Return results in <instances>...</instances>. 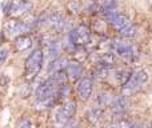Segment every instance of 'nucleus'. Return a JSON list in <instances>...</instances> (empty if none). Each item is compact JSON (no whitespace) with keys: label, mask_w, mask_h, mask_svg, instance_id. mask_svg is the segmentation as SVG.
<instances>
[{"label":"nucleus","mask_w":152,"mask_h":128,"mask_svg":"<svg viewBox=\"0 0 152 128\" xmlns=\"http://www.w3.org/2000/svg\"><path fill=\"white\" fill-rule=\"evenodd\" d=\"M44 60V51L42 48H36L31 52V55L26 59L24 63V78L27 81H32L42 69V64Z\"/></svg>","instance_id":"obj_1"},{"label":"nucleus","mask_w":152,"mask_h":128,"mask_svg":"<svg viewBox=\"0 0 152 128\" xmlns=\"http://www.w3.org/2000/svg\"><path fill=\"white\" fill-rule=\"evenodd\" d=\"M91 39V31L87 26L81 24V26L76 27L71 29L67 35V47L71 50H76L79 47H83Z\"/></svg>","instance_id":"obj_2"},{"label":"nucleus","mask_w":152,"mask_h":128,"mask_svg":"<svg viewBox=\"0 0 152 128\" xmlns=\"http://www.w3.org/2000/svg\"><path fill=\"white\" fill-rule=\"evenodd\" d=\"M147 80H148V73L144 69L132 72V76L129 78V80L121 87V92H123L124 96H129L134 92H136Z\"/></svg>","instance_id":"obj_3"},{"label":"nucleus","mask_w":152,"mask_h":128,"mask_svg":"<svg viewBox=\"0 0 152 128\" xmlns=\"http://www.w3.org/2000/svg\"><path fill=\"white\" fill-rule=\"evenodd\" d=\"M58 89L59 87L48 78L45 81L39 84V87L36 88L37 100H47V99H51V97H55L58 95Z\"/></svg>","instance_id":"obj_4"},{"label":"nucleus","mask_w":152,"mask_h":128,"mask_svg":"<svg viewBox=\"0 0 152 128\" xmlns=\"http://www.w3.org/2000/svg\"><path fill=\"white\" fill-rule=\"evenodd\" d=\"M110 47L113 53L119 55L120 58L126 59V60H132L134 59V47L129 43L124 42V40H115L110 44Z\"/></svg>","instance_id":"obj_5"},{"label":"nucleus","mask_w":152,"mask_h":128,"mask_svg":"<svg viewBox=\"0 0 152 128\" xmlns=\"http://www.w3.org/2000/svg\"><path fill=\"white\" fill-rule=\"evenodd\" d=\"M92 89H94V80L88 76H84L77 81V87H76V92L80 100L86 102L89 99L92 95Z\"/></svg>","instance_id":"obj_6"},{"label":"nucleus","mask_w":152,"mask_h":128,"mask_svg":"<svg viewBox=\"0 0 152 128\" xmlns=\"http://www.w3.org/2000/svg\"><path fill=\"white\" fill-rule=\"evenodd\" d=\"M129 105V102L127 99V96L124 95H120V96H115V100H113L112 105H111V111H112V115L116 116V118H120L126 113L127 108Z\"/></svg>","instance_id":"obj_7"},{"label":"nucleus","mask_w":152,"mask_h":128,"mask_svg":"<svg viewBox=\"0 0 152 128\" xmlns=\"http://www.w3.org/2000/svg\"><path fill=\"white\" fill-rule=\"evenodd\" d=\"M31 10H32L31 1H21V0L10 1V15L19 16L23 15V13H29Z\"/></svg>","instance_id":"obj_8"},{"label":"nucleus","mask_w":152,"mask_h":128,"mask_svg":"<svg viewBox=\"0 0 152 128\" xmlns=\"http://www.w3.org/2000/svg\"><path fill=\"white\" fill-rule=\"evenodd\" d=\"M52 124L58 128H63L67 126V123L69 121V119L67 118V115L64 113L63 105H56L52 111V116H51Z\"/></svg>","instance_id":"obj_9"},{"label":"nucleus","mask_w":152,"mask_h":128,"mask_svg":"<svg viewBox=\"0 0 152 128\" xmlns=\"http://www.w3.org/2000/svg\"><path fill=\"white\" fill-rule=\"evenodd\" d=\"M66 73L69 80H72V81L80 80L81 75H83L81 63H79V61H76V60H68V64H67V68H66Z\"/></svg>","instance_id":"obj_10"},{"label":"nucleus","mask_w":152,"mask_h":128,"mask_svg":"<svg viewBox=\"0 0 152 128\" xmlns=\"http://www.w3.org/2000/svg\"><path fill=\"white\" fill-rule=\"evenodd\" d=\"M47 24L50 27H52L55 31H63L64 27H66V18L63 16V13L53 11V12H50Z\"/></svg>","instance_id":"obj_11"},{"label":"nucleus","mask_w":152,"mask_h":128,"mask_svg":"<svg viewBox=\"0 0 152 128\" xmlns=\"http://www.w3.org/2000/svg\"><path fill=\"white\" fill-rule=\"evenodd\" d=\"M60 52H61V44L59 40H51V43L47 45V52L44 53V56H48L50 63L60 59Z\"/></svg>","instance_id":"obj_12"},{"label":"nucleus","mask_w":152,"mask_h":128,"mask_svg":"<svg viewBox=\"0 0 152 128\" xmlns=\"http://www.w3.org/2000/svg\"><path fill=\"white\" fill-rule=\"evenodd\" d=\"M102 118H103V111L100 107H91L87 110L86 112V119L88 120L89 124H92V126H99V123L102 121Z\"/></svg>","instance_id":"obj_13"},{"label":"nucleus","mask_w":152,"mask_h":128,"mask_svg":"<svg viewBox=\"0 0 152 128\" xmlns=\"http://www.w3.org/2000/svg\"><path fill=\"white\" fill-rule=\"evenodd\" d=\"M131 76H132L131 71H127V69H124V68H116V69L113 71V79H115L116 83L121 87L129 80Z\"/></svg>","instance_id":"obj_14"},{"label":"nucleus","mask_w":152,"mask_h":128,"mask_svg":"<svg viewBox=\"0 0 152 128\" xmlns=\"http://www.w3.org/2000/svg\"><path fill=\"white\" fill-rule=\"evenodd\" d=\"M32 45V39L28 35H19L15 40V47L19 52H24Z\"/></svg>","instance_id":"obj_15"},{"label":"nucleus","mask_w":152,"mask_h":128,"mask_svg":"<svg viewBox=\"0 0 152 128\" xmlns=\"http://www.w3.org/2000/svg\"><path fill=\"white\" fill-rule=\"evenodd\" d=\"M115 100V96H113L111 92L108 91H103L97 95V107L100 108H105V107H111Z\"/></svg>","instance_id":"obj_16"},{"label":"nucleus","mask_w":152,"mask_h":128,"mask_svg":"<svg viewBox=\"0 0 152 128\" xmlns=\"http://www.w3.org/2000/svg\"><path fill=\"white\" fill-rule=\"evenodd\" d=\"M131 20H129V18L127 15H123V13H120V15L118 16V18L115 19V21L112 23V26L115 27V29H118L119 32H121L123 29L128 28L129 26H131Z\"/></svg>","instance_id":"obj_17"},{"label":"nucleus","mask_w":152,"mask_h":128,"mask_svg":"<svg viewBox=\"0 0 152 128\" xmlns=\"http://www.w3.org/2000/svg\"><path fill=\"white\" fill-rule=\"evenodd\" d=\"M50 79L59 87V88L66 86L67 81H68V76H67L66 71H59V72L52 73V75H50Z\"/></svg>","instance_id":"obj_18"},{"label":"nucleus","mask_w":152,"mask_h":128,"mask_svg":"<svg viewBox=\"0 0 152 128\" xmlns=\"http://www.w3.org/2000/svg\"><path fill=\"white\" fill-rule=\"evenodd\" d=\"M113 63H115V55L112 52L102 53L99 56V60H97V64H103L105 67H111Z\"/></svg>","instance_id":"obj_19"},{"label":"nucleus","mask_w":152,"mask_h":128,"mask_svg":"<svg viewBox=\"0 0 152 128\" xmlns=\"http://www.w3.org/2000/svg\"><path fill=\"white\" fill-rule=\"evenodd\" d=\"M63 108H64V113L67 115V118L71 120L76 113V103L74 100H67V102L63 104Z\"/></svg>","instance_id":"obj_20"},{"label":"nucleus","mask_w":152,"mask_h":128,"mask_svg":"<svg viewBox=\"0 0 152 128\" xmlns=\"http://www.w3.org/2000/svg\"><path fill=\"white\" fill-rule=\"evenodd\" d=\"M53 103H55V97H51V99H47V100H36L34 107L36 111H44L47 108L52 107Z\"/></svg>","instance_id":"obj_21"},{"label":"nucleus","mask_w":152,"mask_h":128,"mask_svg":"<svg viewBox=\"0 0 152 128\" xmlns=\"http://www.w3.org/2000/svg\"><path fill=\"white\" fill-rule=\"evenodd\" d=\"M108 73H110V68L105 67L103 64H97L96 68H95V78L99 79V80H104L107 79Z\"/></svg>","instance_id":"obj_22"},{"label":"nucleus","mask_w":152,"mask_h":128,"mask_svg":"<svg viewBox=\"0 0 152 128\" xmlns=\"http://www.w3.org/2000/svg\"><path fill=\"white\" fill-rule=\"evenodd\" d=\"M86 58H87V52H86V50H84L83 47L76 48L75 52H74V60L79 61V63H81V61H83Z\"/></svg>","instance_id":"obj_23"},{"label":"nucleus","mask_w":152,"mask_h":128,"mask_svg":"<svg viewBox=\"0 0 152 128\" xmlns=\"http://www.w3.org/2000/svg\"><path fill=\"white\" fill-rule=\"evenodd\" d=\"M136 32H137L136 26H135V24H131L128 28L123 29V31L120 32V35H121L123 37H134L135 35H136Z\"/></svg>","instance_id":"obj_24"},{"label":"nucleus","mask_w":152,"mask_h":128,"mask_svg":"<svg viewBox=\"0 0 152 128\" xmlns=\"http://www.w3.org/2000/svg\"><path fill=\"white\" fill-rule=\"evenodd\" d=\"M18 26H19V21L11 19V20H8L7 23H5V29H7L10 34H16V32H18Z\"/></svg>","instance_id":"obj_25"},{"label":"nucleus","mask_w":152,"mask_h":128,"mask_svg":"<svg viewBox=\"0 0 152 128\" xmlns=\"http://www.w3.org/2000/svg\"><path fill=\"white\" fill-rule=\"evenodd\" d=\"M103 13H104L105 19H107L108 21H111V23H113L115 19L120 15V13L118 12V10H107V11H103Z\"/></svg>","instance_id":"obj_26"},{"label":"nucleus","mask_w":152,"mask_h":128,"mask_svg":"<svg viewBox=\"0 0 152 128\" xmlns=\"http://www.w3.org/2000/svg\"><path fill=\"white\" fill-rule=\"evenodd\" d=\"M67 8H68L71 12H74V13H77L79 11L81 10V4L79 1H69L68 4H67Z\"/></svg>","instance_id":"obj_27"},{"label":"nucleus","mask_w":152,"mask_h":128,"mask_svg":"<svg viewBox=\"0 0 152 128\" xmlns=\"http://www.w3.org/2000/svg\"><path fill=\"white\" fill-rule=\"evenodd\" d=\"M69 91H71V87L68 86V84H66V86L60 87V88L58 89V96H61V97H66L69 95Z\"/></svg>","instance_id":"obj_28"},{"label":"nucleus","mask_w":152,"mask_h":128,"mask_svg":"<svg viewBox=\"0 0 152 128\" xmlns=\"http://www.w3.org/2000/svg\"><path fill=\"white\" fill-rule=\"evenodd\" d=\"M32 127V121L28 118H23L18 124V128H31Z\"/></svg>","instance_id":"obj_29"},{"label":"nucleus","mask_w":152,"mask_h":128,"mask_svg":"<svg viewBox=\"0 0 152 128\" xmlns=\"http://www.w3.org/2000/svg\"><path fill=\"white\" fill-rule=\"evenodd\" d=\"M8 55H10V51H8L7 48H1V50H0V65H3L5 63Z\"/></svg>","instance_id":"obj_30"},{"label":"nucleus","mask_w":152,"mask_h":128,"mask_svg":"<svg viewBox=\"0 0 152 128\" xmlns=\"http://www.w3.org/2000/svg\"><path fill=\"white\" fill-rule=\"evenodd\" d=\"M95 29H96L97 32H100V31H104L105 29V23L104 21H96V23H95Z\"/></svg>","instance_id":"obj_31"},{"label":"nucleus","mask_w":152,"mask_h":128,"mask_svg":"<svg viewBox=\"0 0 152 128\" xmlns=\"http://www.w3.org/2000/svg\"><path fill=\"white\" fill-rule=\"evenodd\" d=\"M108 128H118V127H116L115 124H111V126H108Z\"/></svg>","instance_id":"obj_32"},{"label":"nucleus","mask_w":152,"mask_h":128,"mask_svg":"<svg viewBox=\"0 0 152 128\" xmlns=\"http://www.w3.org/2000/svg\"><path fill=\"white\" fill-rule=\"evenodd\" d=\"M150 128H152V123H151V127H150Z\"/></svg>","instance_id":"obj_33"},{"label":"nucleus","mask_w":152,"mask_h":128,"mask_svg":"<svg viewBox=\"0 0 152 128\" xmlns=\"http://www.w3.org/2000/svg\"><path fill=\"white\" fill-rule=\"evenodd\" d=\"M75 128H80V127H75Z\"/></svg>","instance_id":"obj_34"}]
</instances>
